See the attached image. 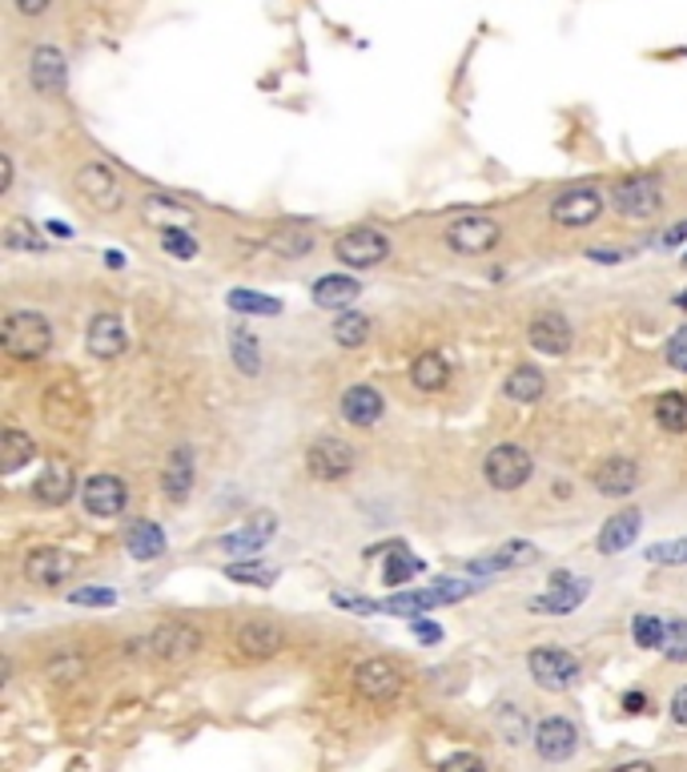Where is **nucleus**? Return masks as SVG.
<instances>
[{
  "instance_id": "nucleus-58",
  "label": "nucleus",
  "mask_w": 687,
  "mask_h": 772,
  "mask_svg": "<svg viewBox=\"0 0 687 772\" xmlns=\"http://www.w3.org/2000/svg\"><path fill=\"white\" fill-rule=\"evenodd\" d=\"M49 234H57V237H69V234H73V230H69V225H64V222H49Z\"/></svg>"
},
{
  "instance_id": "nucleus-43",
  "label": "nucleus",
  "mask_w": 687,
  "mask_h": 772,
  "mask_svg": "<svg viewBox=\"0 0 687 772\" xmlns=\"http://www.w3.org/2000/svg\"><path fill=\"white\" fill-rule=\"evenodd\" d=\"M45 676H49L52 685H69L76 676H85V660L81 656H57V660H49Z\"/></svg>"
},
{
  "instance_id": "nucleus-49",
  "label": "nucleus",
  "mask_w": 687,
  "mask_h": 772,
  "mask_svg": "<svg viewBox=\"0 0 687 772\" xmlns=\"http://www.w3.org/2000/svg\"><path fill=\"white\" fill-rule=\"evenodd\" d=\"M69 599H73V604H88V608H109L117 596H112L109 587H81V592H73Z\"/></svg>"
},
{
  "instance_id": "nucleus-50",
  "label": "nucleus",
  "mask_w": 687,
  "mask_h": 772,
  "mask_svg": "<svg viewBox=\"0 0 687 772\" xmlns=\"http://www.w3.org/2000/svg\"><path fill=\"white\" fill-rule=\"evenodd\" d=\"M619 709H624L627 716H643V712H651V697L648 692H624Z\"/></svg>"
},
{
  "instance_id": "nucleus-46",
  "label": "nucleus",
  "mask_w": 687,
  "mask_h": 772,
  "mask_svg": "<svg viewBox=\"0 0 687 772\" xmlns=\"http://www.w3.org/2000/svg\"><path fill=\"white\" fill-rule=\"evenodd\" d=\"M499 724H502V740H507V745H523L526 740V721L519 709H502Z\"/></svg>"
},
{
  "instance_id": "nucleus-44",
  "label": "nucleus",
  "mask_w": 687,
  "mask_h": 772,
  "mask_svg": "<svg viewBox=\"0 0 687 772\" xmlns=\"http://www.w3.org/2000/svg\"><path fill=\"white\" fill-rule=\"evenodd\" d=\"M229 580H238V584H274V568H262V563H234V568H225Z\"/></svg>"
},
{
  "instance_id": "nucleus-53",
  "label": "nucleus",
  "mask_w": 687,
  "mask_h": 772,
  "mask_svg": "<svg viewBox=\"0 0 687 772\" xmlns=\"http://www.w3.org/2000/svg\"><path fill=\"white\" fill-rule=\"evenodd\" d=\"M414 635H418L423 644H438V640H442V628L430 620H414Z\"/></svg>"
},
{
  "instance_id": "nucleus-17",
  "label": "nucleus",
  "mask_w": 687,
  "mask_h": 772,
  "mask_svg": "<svg viewBox=\"0 0 687 772\" xmlns=\"http://www.w3.org/2000/svg\"><path fill=\"white\" fill-rule=\"evenodd\" d=\"M76 572V555L64 548H52V543H40L25 555V580L40 587H57L64 580H73Z\"/></svg>"
},
{
  "instance_id": "nucleus-28",
  "label": "nucleus",
  "mask_w": 687,
  "mask_h": 772,
  "mask_svg": "<svg viewBox=\"0 0 687 772\" xmlns=\"http://www.w3.org/2000/svg\"><path fill=\"white\" fill-rule=\"evenodd\" d=\"M85 414V399L73 383H52L49 395H45V419L52 426H73L76 419Z\"/></svg>"
},
{
  "instance_id": "nucleus-59",
  "label": "nucleus",
  "mask_w": 687,
  "mask_h": 772,
  "mask_svg": "<svg viewBox=\"0 0 687 772\" xmlns=\"http://www.w3.org/2000/svg\"><path fill=\"white\" fill-rule=\"evenodd\" d=\"M105 258H109V266H112V270H121V266H126V258H121V254H117V249H109V254H105Z\"/></svg>"
},
{
  "instance_id": "nucleus-13",
  "label": "nucleus",
  "mask_w": 687,
  "mask_h": 772,
  "mask_svg": "<svg viewBox=\"0 0 687 772\" xmlns=\"http://www.w3.org/2000/svg\"><path fill=\"white\" fill-rule=\"evenodd\" d=\"M531 745H535V757L547 760V764H562V760L576 757L579 748V728L567 716H547V721L535 724L531 733Z\"/></svg>"
},
{
  "instance_id": "nucleus-36",
  "label": "nucleus",
  "mask_w": 687,
  "mask_h": 772,
  "mask_svg": "<svg viewBox=\"0 0 687 772\" xmlns=\"http://www.w3.org/2000/svg\"><path fill=\"white\" fill-rule=\"evenodd\" d=\"M655 419H660L663 431H675V435H684L687 431V395H660L655 399Z\"/></svg>"
},
{
  "instance_id": "nucleus-15",
  "label": "nucleus",
  "mask_w": 687,
  "mask_h": 772,
  "mask_svg": "<svg viewBox=\"0 0 687 772\" xmlns=\"http://www.w3.org/2000/svg\"><path fill=\"white\" fill-rule=\"evenodd\" d=\"M28 85L49 101L61 97L64 85H69V61H64V52L52 49V45H37V49L28 52Z\"/></svg>"
},
{
  "instance_id": "nucleus-60",
  "label": "nucleus",
  "mask_w": 687,
  "mask_h": 772,
  "mask_svg": "<svg viewBox=\"0 0 687 772\" xmlns=\"http://www.w3.org/2000/svg\"><path fill=\"white\" fill-rule=\"evenodd\" d=\"M684 266H687V258H684Z\"/></svg>"
},
{
  "instance_id": "nucleus-34",
  "label": "nucleus",
  "mask_w": 687,
  "mask_h": 772,
  "mask_svg": "<svg viewBox=\"0 0 687 772\" xmlns=\"http://www.w3.org/2000/svg\"><path fill=\"white\" fill-rule=\"evenodd\" d=\"M507 395H511L514 402H538L547 395V378H543L535 366H514V371L507 374Z\"/></svg>"
},
{
  "instance_id": "nucleus-55",
  "label": "nucleus",
  "mask_w": 687,
  "mask_h": 772,
  "mask_svg": "<svg viewBox=\"0 0 687 772\" xmlns=\"http://www.w3.org/2000/svg\"><path fill=\"white\" fill-rule=\"evenodd\" d=\"M9 189H13V157L4 153L0 157V194H9Z\"/></svg>"
},
{
  "instance_id": "nucleus-8",
  "label": "nucleus",
  "mask_w": 687,
  "mask_h": 772,
  "mask_svg": "<svg viewBox=\"0 0 687 772\" xmlns=\"http://www.w3.org/2000/svg\"><path fill=\"white\" fill-rule=\"evenodd\" d=\"M286 644H289L286 628H282L277 620H270V616L246 620L238 632H234V648H238L246 660H274Z\"/></svg>"
},
{
  "instance_id": "nucleus-45",
  "label": "nucleus",
  "mask_w": 687,
  "mask_h": 772,
  "mask_svg": "<svg viewBox=\"0 0 687 772\" xmlns=\"http://www.w3.org/2000/svg\"><path fill=\"white\" fill-rule=\"evenodd\" d=\"M651 563H687V536L667 539V543H655V548L643 551Z\"/></svg>"
},
{
  "instance_id": "nucleus-19",
  "label": "nucleus",
  "mask_w": 687,
  "mask_h": 772,
  "mask_svg": "<svg viewBox=\"0 0 687 772\" xmlns=\"http://www.w3.org/2000/svg\"><path fill=\"white\" fill-rule=\"evenodd\" d=\"M85 347L93 359H121L129 347V335H126V323L117 318V314H97L93 323H88V338Z\"/></svg>"
},
{
  "instance_id": "nucleus-48",
  "label": "nucleus",
  "mask_w": 687,
  "mask_h": 772,
  "mask_svg": "<svg viewBox=\"0 0 687 772\" xmlns=\"http://www.w3.org/2000/svg\"><path fill=\"white\" fill-rule=\"evenodd\" d=\"M667 362H672L675 371L687 374V326H679L672 335V342H667Z\"/></svg>"
},
{
  "instance_id": "nucleus-41",
  "label": "nucleus",
  "mask_w": 687,
  "mask_h": 772,
  "mask_svg": "<svg viewBox=\"0 0 687 772\" xmlns=\"http://www.w3.org/2000/svg\"><path fill=\"white\" fill-rule=\"evenodd\" d=\"M4 246L9 249H45V237L37 234V225L21 222V218H13V222L4 225Z\"/></svg>"
},
{
  "instance_id": "nucleus-16",
  "label": "nucleus",
  "mask_w": 687,
  "mask_h": 772,
  "mask_svg": "<svg viewBox=\"0 0 687 772\" xmlns=\"http://www.w3.org/2000/svg\"><path fill=\"white\" fill-rule=\"evenodd\" d=\"M76 194L100 213L121 210V182L105 162H88L76 169Z\"/></svg>"
},
{
  "instance_id": "nucleus-40",
  "label": "nucleus",
  "mask_w": 687,
  "mask_h": 772,
  "mask_svg": "<svg viewBox=\"0 0 687 772\" xmlns=\"http://www.w3.org/2000/svg\"><path fill=\"white\" fill-rule=\"evenodd\" d=\"M162 246L165 254H174L177 262H193V258H198V242H193V234H186L181 225H165Z\"/></svg>"
},
{
  "instance_id": "nucleus-27",
  "label": "nucleus",
  "mask_w": 687,
  "mask_h": 772,
  "mask_svg": "<svg viewBox=\"0 0 687 772\" xmlns=\"http://www.w3.org/2000/svg\"><path fill=\"white\" fill-rule=\"evenodd\" d=\"M636 487H639V467L631 459H624V455L607 459L600 471H595V491H600V495L624 499V495H631Z\"/></svg>"
},
{
  "instance_id": "nucleus-29",
  "label": "nucleus",
  "mask_w": 687,
  "mask_h": 772,
  "mask_svg": "<svg viewBox=\"0 0 687 772\" xmlns=\"http://www.w3.org/2000/svg\"><path fill=\"white\" fill-rule=\"evenodd\" d=\"M358 294H363V286L346 274H325L313 282V302L325 306V311H346V306H354Z\"/></svg>"
},
{
  "instance_id": "nucleus-39",
  "label": "nucleus",
  "mask_w": 687,
  "mask_h": 772,
  "mask_svg": "<svg viewBox=\"0 0 687 772\" xmlns=\"http://www.w3.org/2000/svg\"><path fill=\"white\" fill-rule=\"evenodd\" d=\"M229 311L238 314H282V302L265 299V294H253V290H229Z\"/></svg>"
},
{
  "instance_id": "nucleus-35",
  "label": "nucleus",
  "mask_w": 687,
  "mask_h": 772,
  "mask_svg": "<svg viewBox=\"0 0 687 772\" xmlns=\"http://www.w3.org/2000/svg\"><path fill=\"white\" fill-rule=\"evenodd\" d=\"M229 350H234V362H238L241 374L262 371V342H258V335H250L246 326H234V335H229Z\"/></svg>"
},
{
  "instance_id": "nucleus-20",
  "label": "nucleus",
  "mask_w": 687,
  "mask_h": 772,
  "mask_svg": "<svg viewBox=\"0 0 687 772\" xmlns=\"http://www.w3.org/2000/svg\"><path fill=\"white\" fill-rule=\"evenodd\" d=\"M277 531V515L274 511H262L258 519H250L246 527H238V531H229V536H222V543L217 548L225 551V555H258V551L270 543V536Z\"/></svg>"
},
{
  "instance_id": "nucleus-31",
  "label": "nucleus",
  "mask_w": 687,
  "mask_h": 772,
  "mask_svg": "<svg viewBox=\"0 0 687 772\" xmlns=\"http://www.w3.org/2000/svg\"><path fill=\"white\" fill-rule=\"evenodd\" d=\"M447 378H450V366L438 350H426V354H418V359L411 362V383L418 386V390H442Z\"/></svg>"
},
{
  "instance_id": "nucleus-25",
  "label": "nucleus",
  "mask_w": 687,
  "mask_h": 772,
  "mask_svg": "<svg viewBox=\"0 0 687 772\" xmlns=\"http://www.w3.org/2000/svg\"><path fill=\"white\" fill-rule=\"evenodd\" d=\"M639 527H643V511L627 507V511H619V515H612L600 531V551L603 555H619V551H627L631 543H636Z\"/></svg>"
},
{
  "instance_id": "nucleus-9",
  "label": "nucleus",
  "mask_w": 687,
  "mask_h": 772,
  "mask_svg": "<svg viewBox=\"0 0 687 772\" xmlns=\"http://www.w3.org/2000/svg\"><path fill=\"white\" fill-rule=\"evenodd\" d=\"M483 471H487V483L495 487V491H519V487L531 479L535 463H531V455H526L519 443H499V447L487 455Z\"/></svg>"
},
{
  "instance_id": "nucleus-38",
  "label": "nucleus",
  "mask_w": 687,
  "mask_h": 772,
  "mask_svg": "<svg viewBox=\"0 0 687 772\" xmlns=\"http://www.w3.org/2000/svg\"><path fill=\"white\" fill-rule=\"evenodd\" d=\"M366 338H370V318L366 314H342L334 323V342L337 347H363Z\"/></svg>"
},
{
  "instance_id": "nucleus-22",
  "label": "nucleus",
  "mask_w": 687,
  "mask_h": 772,
  "mask_svg": "<svg viewBox=\"0 0 687 772\" xmlns=\"http://www.w3.org/2000/svg\"><path fill=\"white\" fill-rule=\"evenodd\" d=\"M73 491H76V475L64 459H49V467L33 483V499L45 503V507H64L73 499Z\"/></svg>"
},
{
  "instance_id": "nucleus-30",
  "label": "nucleus",
  "mask_w": 687,
  "mask_h": 772,
  "mask_svg": "<svg viewBox=\"0 0 687 772\" xmlns=\"http://www.w3.org/2000/svg\"><path fill=\"white\" fill-rule=\"evenodd\" d=\"M426 563L418 560V555H411L406 551V543H390L387 551V563H382V580H387L390 587H402L406 580H418L423 575Z\"/></svg>"
},
{
  "instance_id": "nucleus-2",
  "label": "nucleus",
  "mask_w": 687,
  "mask_h": 772,
  "mask_svg": "<svg viewBox=\"0 0 687 772\" xmlns=\"http://www.w3.org/2000/svg\"><path fill=\"white\" fill-rule=\"evenodd\" d=\"M526 672H531V680H535L543 692H567V688L579 685L583 664H579V656H571L567 648H550V644H543V648H535L531 656H526Z\"/></svg>"
},
{
  "instance_id": "nucleus-47",
  "label": "nucleus",
  "mask_w": 687,
  "mask_h": 772,
  "mask_svg": "<svg viewBox=\"0 0 687 772\" xmlns=\"http://www.w3.org/2000/svg\"><path fill=\"white\" fill-rule=\"evenodd\" d=\"M438 772H487V760L478 757V752H450Z\"/></svg>"
},
{
  "instance_id": "nucleus-52",
  "label": "nucleus",
  "mask_w": 687,
  "mask_h": 772,
  "mask_svg": "<svg viewBox=\"0 0 687 772\" xmlns=\"http://www.w3.org/2000/svg\"><path fill=\"white\" fill-rule=\"evenodd\" d=\"M274 246L282 249V254H306V249H310V237L306 234H282V237H274Z\"/></svg>"
},
{
  "instance_id": "nucleus-3",
  "label": "nucleus",
  "mask_w": 687,
  "mask_h": 772,
  "mask_svg": "<svg viewBox=\"0 0 687 772\" xmlns=\"http://www.w3.org/2000/svg\"><path fill=\"white\" fill-rule=\"evenodd\" d=\"M145 652L162 664H189L201 652V632L186 620H165L145 635Z\"/></svg>"
},
{
  "instance_id": "nucleus-42",
  "label": "nucleus",
  "mask_w": 687,
  "mask_h": 772,
  "mask_svg": "<svg viewBox=\"0 0 687 772\" xmlns=\"http://www.w3.org/2000/svg\"><path fill=\"white\" fill-rule=\"evenodd\" d=\"M663 656L675 664H687V620L667 623V635H663Z\"/></svg>"
},
{
  "instance_id": "nucleus-14",
  "label": "nucleus",
  "mask_w": 687,
  "mask_h": 772,
  "mask_svg": "<svg viewBox=\"0 0 687 772\" xmlns=\"http://www.w3.org/2000/svg\"><path fill=\"white\" fill-rule=\"evenodd\" d=\"M603 213V194L595 186H576L562 189L559 198L550 201V222L562 225V230H579V225H591Z\"/></svg>"
},
{
  "instance_id": "nucleus-6",
  "label": "nucleus",
  "mask_w": 687,
  "mask_h": 772,
  "mask_svg": "<svg viewBox=\"0 0 687 772\" xmlns=\"http://www.w3.org/2000/svg\"><path fill=\"white\" fill-rule=\"evenodd\" d=\"M612 206L624 213V218H639V222H643V218H655L663 206L660 177H651V174L624 177V182L612 189Z\"/></svg>"
},
{
  "instance_id": "nucleus-4",
  "label": "nucleus",
  "mask_w": 687,
  "mask_h": 772,
  "mask_svg": "<svg viewBox=\"0 0 687 772\" xmlns=\"http://www.w3.org/2000/svg\"><path fill=\"white\" fill-rule=\"evenodd\" d=\"M334 258L342 266H354V270H375L378 262L390 258V237L382 234V230H370V225L346 230V234L334 242Z\"/></svg>"
},
{
  "instance_id": "nucleus-33",
  "label": "nucleus",
  "mask_w": 687,
  "mask_h": 772,
  "mask_svg": "<svg viewBox=\"0 0 687 772\" xmlns=\"http://www.w3.org/2000/svg\"><path fill=\"white\" fill-rule=\"evenodd\" d=\"M33 455H37V443H33V435H25V431L9 426V431H4V455H0V471L16 475L21 467H25V463H33Z\"/></svg>"
},
{
  "instance_id": "nucleus-18",
  "label": "nucleus",
  "mask_w": 687,
  "mask_h": 772,
  "mask_svg": "<svg viewBox=\"0 0 687 772\" xmlns=\"http://www.w3.org/2000/svg\"><path fill=\"white\" fill-rule=\"evenodd\" d=\"M81 499H85V511L88 515H97V519H112V515H121L126 511V483L117 479V475H88L85 483H81Z\"/></svg>"
},
{
  "instance_id": "nucleus-24",
  "label": "nucleus",
  "mask_w": 687,
  "mask_h": 772,
  "mask_svg": "<svg viewBox=\"0 0 687 772\" xmlns=\"http://www.w3.org/2000/svg\"><path fill=\"white\" fill-rule=\"evenodd\" d=\"M538 551L535 543H526V539H514V543H502L495 548L490 555H478V560L466 563V572L471 575H495V572H507V568H519V563H531Z\"/></svg>"
},
{
  "instance_id": "nucleus-11",
  "label": "nucleus",
  "mask_w": 687,
  "mask_h": 772,
  "mask_svg": "<svg viewBox=\"0 0 687 772\" xmlns=\"http://www.w3.org/2000/svg\"><path fill=\"white\" fill-rule=\"evenodd\" d=\"M475 592L471 584L463 580H438V584L423 587V592H399V596H390L382 604V611H394V616H414V611H430V608H442V604H454V599H466Z\"/></svg>"
},
{
  "instance_id": "nucleus-1",
  "label": "nucleus",
  "mask_w": 687,
  "mask_h": 772,
  "mask_svg": "<svg viewBox=\"0 0 687 772\" xmlns=\"http://www.w3.org/2000/svg\"><path fill=\"white\" fill-rule=\"evenodd\" d=\"M0 347L13 362H37L49 354L52 347V330L49 318L37 311H16L4 318V330H0Z\"/></svg>"
},
{
  "instance_id": "nucleus-5",
  "label": "nucleus",
  "mask_w": 687,
  "mask_h": 772,
  "mask_svg": "<svg viewBox=\"0 0 687 772\" xmlns=\"http://www.w3.org/2000/svg\"><path fill=\"white\" fill-rule=\"evenodd\" d=\"M402 685H406L402 668L394 660H382V656L363 660L358 668H354V692H358L363 700H370V704H390V700H399Z\"/></svg>"
},
{
  "instance_id": "nucleus-54",
  "label": "nucleus",
  "mask_w": 687,
  "mask_h": 772,
  "mask_svg": "<svg viewBox=\"0 0 687 772\" xmlns=\"http://www.w3.org/2000/svg\"><path fill=\"white\" fill-rule=\"evenodd\" d=\"M13 4H16V13L21 16H40V13H49L52 0H13Z\"/></svg>"
},
{
  "instance_id": "nucleus-12",
  "label": "nucleus",
  "mask_w": 687,
  "mask_h": 772,
  "mask_svg": "<svg viewBox=\"0 0 687 772\" xmlns=\"http://www.w3.org/2000/svg\"><path fill=\"white\" fill-rule=\"evenodd\" d=\"M306 467H310V475L313 479H322V483L346 479V475L354 471V447L337 435L313 438L310 451H306Z\"/></svg>"
},
{
  "instance_id": "nucleus-21",
  "label": "nucleus",
  "mask_w": 687,
  "mask_h": 772,
  "mask_svg": "<svg viewBox=\"0 0 687 772\" xmlns=\"http://www.w3.org/2000/svg\"><path fill=\"white\" fill-rule=\"evenodd\" d=\"M193 479H198V459H193V447L181 443V447L169 451V459H165V471H162V491L174 503H186L189 491H193Z\"/></svg>"
},
{
  "instance_id": "nucleus-56",
  "label": "nucleus",
  "mask_w": 687,
  "mask_h": 772,
  "mask_svg": "<svg viewBox=\"0 0 687 772\" xmlns=\"http://www.w3.org/2000/svg\"><path fill=\"white\" fill-rule=\"evenodd\" d=\"M612 772H660L651 760H627V764H619V769H612Z\"/></svg>"
},
{
  "instance_id": "nucleus-32",
  "label": "nucleus",
  "mask_w": 687,
  "mask_h": 772,
  "mask_svg": "<svg viewBox=\"0 0 687 772\" xmlns=\"http://www.w3.org/2000/svg\"><path fill=\"white\" fill-rule=\"evenodd\" d=\"M126 548L133 560L150 563V560H162L165 555V531L157 524H133V531H129Z\"/></svg>"
},
{
  "instance_id": "nucleus-37",
  "label": "nucleus",
  "mask_w": 687,
  "mask_h": 772,
  "mask_svg": "<svg viewBox=\"0 0 687 772\" xmlns=\"http://www.w3.org/2000/svg\"><path fill=\"white\" fill-rule=\"evenodd\" d=\"M663 635H667V623H663L660 616H651V611H639L636 620H631V640H636L639 648L660 652Z\"/></svg>"
},
{
  "instance_id": "nucleus-51",
  "label": "nucleus",
  "mask_w": 687,
  "mask_h": 772,
  "mask_svg": "<svg viewBox=\"0 0 687 772\" xmlns=\"http://www.w3.org/2000/svg\"><path fill=\"white\" fill-rule=\"evenodd\" d=\"M667 712H672V721L679 724V728H687V685L672 692V700H667Z\"/></svg>"
},
{
  "instance_id": "nucleus-7",
  "label": "nucleus",
  "mask_w": 687,
  "mask_h": 772,
  "mask_svg": "<svg viewBox=\"0 0 687 772\" xmlns=\"http://www.w3.org/2000/svg\"><path fill=\"white\" fill-rule=\"evenodd\" d=\"M591 596V580L576 572H555L543 596L531 599V611L535 616H571V611Z\"/></svg>"
},
{
  "instance_id": "nucleus-23",
  "label": "nucleus",
  "mask_w": 687,
  "mask_h": 772,
  "mask_svg": "<svg viewBox=\"0 0 687 772\" xmlns=\"http://www.w3.org/2000/svg\"><path fill=\"white\" fill-rule=\"evenodd\" d=\"M526 338H531V347H535L538 354H550V359H559V354H567V350H571V323H567L559 311H547V314H538L535 323H531Z\"/></svg>"
},
{
  "instance_id": "nucleus-57",
  "label": "nucleus",
  "mask_w": 687,
  "mask_h": 772,
  "mask_svg": "<svg viewBox=\"0 0 687 772\" xmlns=\"http://www.w3.org/2000/svg\"><path fill=\"white\" fill-rule=\"evenodd\" d=\"M684 237H687V222H679L675 230H667V234H663V246H679Z\"/></svg>"
},
{
  "instance_id": "nucleus-10",
  "label": "nucleus",
  "mask_w": 687,
  "mask_h": 772,
  "mask_svg": "<svg viewBox=\"0 0 687 772\" xmlns=\"http://www.w3.org/2000/svg\"><path fill=\"white\" fill-rule=\"evenodd\" d=\"M502 237V225L495 218H483V213H471V218H454L447 225V246L454 254H490V249L499 246Z\"/></svg>"
},
{
  "instance_id": "nucleus-26",
  "label": "nucleus",
  "mask_w": 687,
  "mask_h": 772,
  "mask_svg": "<svg viewBox=\"0 0 687 772\" xmlns=\"http://www.w3.org/2000/svg\"><path fill=\"white\" fill-rule=\"evenodd\" d=\"M387 411V402L378 395L375 386H351L346 395H342V419L354 426H375Z\"/></svg>"
}]
</instances>
